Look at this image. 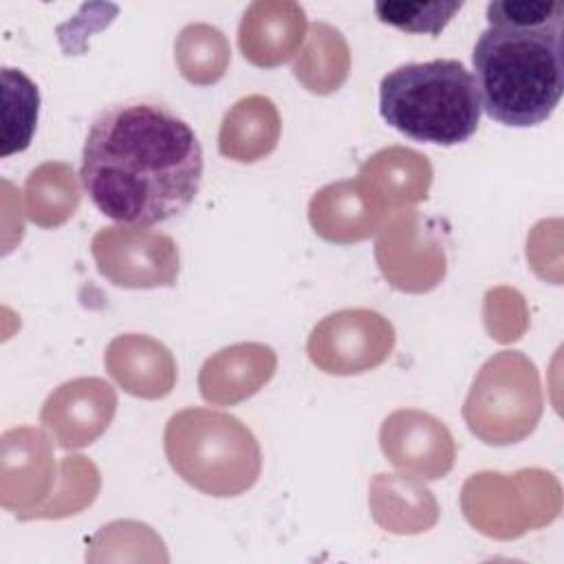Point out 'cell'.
<instances>
[{"instance_id": "3957f363", "label": "cell", "mask_w": 564, "mask_h": 564, "mask_svg": "<svg viewBox=\"0 0 564 564\" xmlns=\"http://www.w3.org/2000/svg\"><path fill=\"white\" fill-rule=\"evenodd\" d=\"M379 112L401 134L434 145H458L480 123L474 75L458 59L401 64L379 84Z\"/></svg>"}, {"instance_id": "9c48e42d", "label": "cell", "mask_w": 564, "mask_h": 564, "mask_svg": "<svg viewBox=\"0 0 564 564\" xmlns=\"http://www.w3.org/2000/svg\"><path fill=\"white\" fill-rule=\"evenodd\" d=\"M115 405V392L106 381L75 379L46 399L40 419L62 447H84L108 427Z\"/></svg>"}, {"instance_id": "5b68a950", "label": "cell", "mask_w": 564, "mask_h": 564, "mask_svg": "<svg viewBox=\"0 0 564 564\" xmlns=\"http://www.w3.org/2000/svg\"><path fill=\"white\" fill-rule=\"evenodd\" d=\"M540 412L538 370L516 350H502L480 368L463 408L469 430L489 445L522 441Z\"/></svg>"}, {"instance_id": "7a4b0ae2", "label": "cell", "mask_w": 564, "mask_h": 564, "mask_svg": "<svg viewBox=\"0 0 564 564\" xmlns=\"http://www.w3.org/2000/svg\"><path fill=\"white\" fill-rule=\"evenodd\" d=\"M564 20L540 26L489 24L471 64L480 110L511 128L544 123L564 93Z\"/></svg>"}, {"instance_id": "30bf717a", "label": "cell", "mask_w": 564, "mask_h": 564, "mask_svg": "<svg viewBox=\"0 0 564 564\" xmlns=\"http://www.w3.org/2000/svg\"><path fill=\"white\" fill-rule=\"evenodd\" d=\"M306 11L291 0L251 2L238 26V46L256 66L273 68L286 62L302 44Z\"/></svg>"}, {"instance_id": "6da1fadb", "label": "cell", "mask_w": 564, "mask_h": 564, "mask_svg": "<svg viewBox=\"0 0 564 564\" xmlns=\"http://www.w3.org/2000/svg\"><path fill=\"white\" fill-rule=\"evenodd\" d=\"M93 205L110 220L150 227L181 216L203 181V148L167 104H110L90 121L79 167Z\"/></svg>"}, {"instance_id": "8992f818", "label": "cell", "mask_w": 564, "mask_h": 564, "mask_svg": "<svg viewBox=\"0 0 564 564\" xmlns=\"http://www.w3.org/2000/svg\"><path fill=\"white\" fill-rule=\"evenodd\" d=\"M93 258L99 273L117 286H172L178 275L174 240L148 227H104L93 238Z\"/></svg>"}, {"instance_id": "ffe728a7", "label": "cell", "mask_w": 564, "mask_h": 564, "mask_svg": "<svg viewBox=\"0 0 564 564\" xmlns=\"http://www.w3.org/2000/svg\"><path fill=\"white\" fill-rule=\"evenodd\" d=\"M463 2H403V0H381L375 2V15L399 31L405 33H427L438 35L447 22L458 13Z\"/></svg>"}, {"instance_id": "5bb4252c", "label": "cell", "mask_w": 564, "mask_h": 564, "mask_svg": "<svg viewBox=\"0 0 564 564\" xmlns=\"http://www.w3.org/2000/svg\"><path fill=\"white\" fill-rule=\"evenodd\" d=\"M278 139L280 115L273 101L251 95L227 110L218 134V150L234 161L253 163L267 156L278 145Z\"/></svg>"}, {"instance_id": "ba28073f", "label": "cell", "mask_w": 564, "mask_h": 564, "mask_svg": "<svg viewBox=\"0 0 564 564\" xmlns=\"http://www.w3.org/2000/svg\"><path fill=\"white\" fill-rule=\"evenodd\" d=\"M381 447L403 471L441 478L452 469L454 441L447 427L419 410H399L383 421Z\"/></svg>"}, {"instance_id": "8fae6325", "label": "cell", "mask_w": 564, "mask_h": 564, "mask_svg": "<svg viewBox=\"0 0 564 564\" xmlns=\"http://www.w3.org/2000/svg\"><path fill=\"white\" fill-rule=\"evenodd\" d=\"M275 370V355L262 344H236L209 357L200 370L203 399L236 403L258 392Z\"/></svg>"}, {"instance_id": "52a82bcc", "label": "cell", "mask_w": 564, "mask_h": 564, "mask_svg": "<svg viewBox=\"0 0 564 564\" xmlns=\"http://www.w3.org/2000/svg\"><path fill=\"white\" fill-rule=\"evenodd\" d=\"M394 346L392 324L368 308L324 317L308 337L311 361L328 375H359L379 366Z\"/></svg>"}, {"instance_id": "2e32d148", "label": "cell", "mask_w": 564, "mask_h": 564, "mask_svg": "<svg viewBox=\"0 0 564 564\" xmlns=\"http://www.w3.org/2000/svg\"><path fill=\"white\" fill-rule=\"evenodd\" d=\"M174 57L181 75L192 84L218 82L229 64V42L220 29L194 22L181 29L174 42Z\"/></svg>"}, {"instance_id": "4fadbf2b", "label": "cell", "mask_w": 564, "mask_h": 564, "mask_svg": "<svg viewBox=\"0 0 564 564\" xmlns=\"http://www.w3.org/2000/svg\"><path fill=\"white\" fill-rule=\"evenodd\" d=\"M379 214L359 181H341L319 189L311 200V223L333 242L364 240L375 231Z\"/></svg>"}, {"instance_id": "9a60e30c", "label": "cell", "mask_w": 564, "mask_h": 564, "mask_svg": "<svg viewBox=\"0 0 564 564\" xmlns=\"http://www.w3.org/2000/svg\"><path fill=\"white\" fill-rule=\"evenodd\" d=\"M350 68V51L344 35L326 24L315 22L306 35V44L293 64V75L311 93L337 90Z\"/></svg>"}, {"instance_id": "e0dca14e", "label": "cell", "mask_w": 564, "mask_h": 564, "mask_svg": "<svg viewBox=\"0 0 564 564\" xmlns=\"http://www.w3.org/2000/svg\"><path fill=\"white\" fill-rule=\"evenodd\" d=\"M2 137L0 156L26 150L40 110L37 86L20 68H2Z\"/></svg>"}, {"instance_id": "44dd1931", "label": "cell", "mask_w": 564, "mask_h": 564, "mask_svg": "<svg viewBox=\"0 0 564 564\" xmlns=\"http://www.w3.org/2000/svg\"><path fill=\"white\" fill-rule=\"evenodd\" d=\"M555 20H564V2L546 0H494L487 4L489 24H511V26H540Z\"/></svg>"}, {"instance_id": "277c9868", "label": "cell", "mask_w": 564, "mask_h": 564, "mask_svg": "<svg viewBox=\"0 0 564 564\" xmlns=\"http://www.w3.org/2000/svg\"><path fill=\"white\" fill-rule=\"evenodd\" d=\"M174 471L209 496H238L260 474V447L236 416L203 408L174 414L165 427Z\"/></svg>"}, {"instance_id": "d6986e66", "label": "cell", "mask_w": 564, "mask_h": 564, "mask_svg": "<svg viewBox=\"0 0 564 564\" xmlns=\"http://www.w3.org/2000/svg\"><path fill=\"white\" fill-rule=\"evenodd\" d=\"M372 165L383 170L386 174H392L390 178H383L379 187H388V198L392 203H414L419 198H425L427 185H430V163L425 156L403 150V148H390L381 150L370 159Z\"/></svg>"}, {"instance_id": "7c38bea8", "label": "cell", "mask_w": 564, "mask_h": 564, "mask_svg": "<svg viewBox=\"0 0 564 564\" xmlns=\"http://www.w3.org/2000/svg\"><path fill=\"white\" fill-rule=\"evenodd\" d=\"M108 372L134 397L156 399L172 390L176 366L170 350L145 335H121L106 350Z\"/></svg>"}, {"instance_id": "ac0fdd59", "label": "cell", "mask_w": 564, "mask_h": 564, "mask_svg": "<svg viewBox=\"0 0 564 564\" xmlns=\"http://www.w3.org/2000/svg\"><path fill=\"white\" fill-rule=\"evenodd\" d=\"M73 170L64 163H44L26 178L29 216L40 227L64 223L79 203Z\"/></svg>"}]
</instances>
